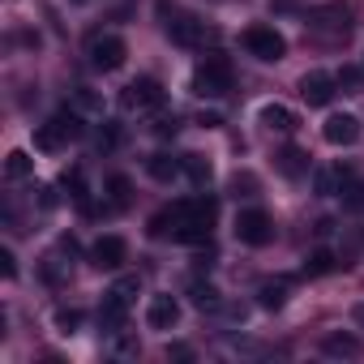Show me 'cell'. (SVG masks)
<instances>
[{
	"label": "cell",
	"instance_id": "52a82bcc",
	"mask_svg": "<svg viewBox=\"0 0 364 364\" xmlns=\"http://www.w3.org/2000/svg\"><path fill=\"white\" fill-rule=\"evenodd\" d=\"M124 257H129V245H124L120 236H99L95 249H90V262H95L99 270H120Z\"/></svg>",
	"mask_w": 364,
	"mask_h": 364
},
{
	"label": "cell",
	"instance_id": "f1b7e54d",
	"mask_svg": "<svg viewBox=\"0 0 364 364\" xmlns=\"http://www.w3.org/2000/svg\"><path fill=\"white\" fill-rule=\"evenodd\" d=\"M343 193H347V198H343V202H347V206H351V210H364V185H360V180H351V185H347V189H343Z\"/></svg>",
	"mask_w": 364,
	"mask_h": 364
},
{
	"label": "cell",
	"instance_id": "ac0fdd59",
	"mask_svg": "<svg viewBox=\"0 0 364 364\" xmlns=\"http://www.w3.org/2000/svg\"><path fill=\"white\" fill-rule=\"evenodd\" d=\"M65 141H69V133H65L56 120H48V124H39V129H35V146H39V150H48V154H52V150H60Z\"/></svg>",
	"mask_w": 364,
	"mask_h": 364
},
{
	"label": "cell",
	"instance_id": "f546056e",
	"mask_svg": "<svg viewBox=\"0 0 364 364\" xmlns=\"http://www.w3.org/2000/svg\"><path fill=\"white\" fill-rule=\"evenodd\" d=\"M176 129H180L176 116H159V120H154V133H159V137H176Z\"/></svg>",
	"mask_w": 364,
	"mask_h": 364
},
{
	"label": "cell",
	"instance_id": "83f0119b",
	"mask_svg": "<svg viewBox=\"0 0 364 364\" xmlns=\"http://www.w3.org/2000/svg\"><path fill=\"white\" fill-rule=\"evenodd\" d=\"M116 146H120V124L103 120V129H99V150H116Z\"/></svg>",
	"mask_w": 364,
	"mask_h": 364
},
{
	"label": "cell",
	"instance_id": "d4e9b609",
	"mask_svg": "<svg viewBox=\"0 0 364 364\" xmlns=\"http://www.w3.org/2000/svg\"><path fill=\"white\" fill-rule=\"evenodd\" d=\"M189 296H193V304H198V309H210V304H219V291H215L210 283H193V287H189Z\"/></svg>",
	"mask_w": 364,
	"mask_h": 364
},
{
	"label": "cell",
	"instance_id": "e0dca14e",
	"mask_svg": "<svg viewBox=\"0 0 364 364\" xmlns=\"http://www.w3.org/2000/svg\"><path fill=\"white\" fill-rule=\"evenodd\" d=\"M107 202H112V210H124L133 202V180L129 176H107Z\"/></svg>",
	"mask_w": 364,
	"mask_h": 364
},
{
	"label": "cell",
	"instance_id": "277c9868",
	"mask_svg": "<svg viewBox=\"0 0 364 364\" xmlns=\"http://www.w3.org/2000/svg\"><path fill=\"white\" fill-rule=\"evenodd\" d=\"M124 56H129V43H124L120 35H95V39H90V65H95V69L116 73V69L124 65Z\"/></svg>",
	"mask_w": 364,
	"mask_h": 364
},
{
	"label": "cell",
	"instance_id": "8fae6325",
	"mask_svg": "<svg viewBox=\"0 0 364 364\" xmlns=\"http://www.w3.org/2000/svg\"><path fill=\"white\" fill-rule=\"evenodd\" d=\"M176 321H180L176 296H150V304H146V326H150V330H171Z\"/></svg>",
	"mask_w": 364,
	"mask_h": 364
},
{
	"label": "cell",
	"instance_id": "484cf974",
	"mask_svg": "<svg viewBox=\"0 0 364 364\" xmlns=\"http://www.w3.org/2000/svg\"><path fill=\"white\" fill-rule=\"evenodd\" d=\"M77 326H82V313L77 309H56V330L60 334H77Z\"/></svg>",
	"mask_w": 364,
	"mask_h": 364
},
{
	"label": "cell",
	"instance_id": "1f68e13d",
	"mask_svg": "<svg viewBox=\"0 0 364 364\" xmlns=\"http://www.w3.org/2000/svg\"><path fill=\"white\" fill-rule=\"evenodd\" d=\"M77 103H82L86 112H99V107H103V103H99V95H95V90H86V86H77Z\"/></svg>",
	"mask_w": 364,
	"mask_h": 364
},
{
	"label": "cell",
	"instance_id": "603a6c76",
	"mask_svg": "<svg viewBox=\"0 0 364 364\" xmlns=\"http://www.w3.org/2000/svg\"><path fill=\"white\" fill-rule=\"evenodd\" d=\"M304 270H309V274H330V270H338V257H334L330 249H317V253L304 262Z\"/></svg>",
	"mask_w": 364,
	"mask_h": 364
},
{
	"label": "cell",
	"instance_id": "cb8c5ba5",
	"mask_svg": "<svg viewBox=\"0 0 364 364\" xmlns=\"http://www.w3.org/2000/svg\"><path fill=\"white\" fill-rule=\"evenodd\" d=\"M232 193H236V198H253V193H257V176H253V171H236V176H232Z\"/></svg>",
	"mask_w": 364,
	"mask_h": 364
},
{
	"label": "cell",
	"instance_id": "d6986e66",
	"mask_svg": "<svg viewBox=\"0 0 364 364\" xmlns=\"http://www.w3.org/2000/svg\"><path fill=\"white\" fill-rule=\"evenodd\" d=\"M283 300H287V279H270V283L257 287V304L262 309H283Z\"/></svg>",
	"mask_w": 364,
	"mask_h": 364
},
{
	"label": "cell",
	"instance_id": "9c48e42d",
	"mask_svg": "<svg viewBox=\"0 0 364 364\" xmlns=\"http://www.w3.org/2000/svg\"><path fill=\"white\" fill-rule=\"evenodd\" d=\"M321 133H326L330 146H355V137H360V120H355L351 112H338V116H330V120L321 124Z\"/></svg>",
	"mask_w": 364,
	"mask_h": 364
},
{
	"label": "cell",
	"instance_id": "44dd1931",
	"mask_svg": "<svg viewBox=\"0 0 364 364\" xmlns=\"http://www.w3.org/2000/svg\"><path fill=\"white\" fill-rule=\"evenodd\" d=\"M185 176L193 180V185H198V189H206L215 171H210V163H206L202 154H185Z\"/></svg>",
	"mask_w": 364,
	"mask_h": 364
},
{
	"label": "cell",
	"instance_id": "7402d4cb",
	"mask_svg": "<svg viewBox=\"0 0 364 364\" xmlns=\"http://www.w3.org/2000/svg\"><path fill=\"white\" fill-rule=\"evenodd\" d=\"M31 171H35V159H31L26 150H14V154L5 159V176H9V180H26Z\"/></svg>",
	"mask_w": 364,
	"mask_h": 364
},
{
	"label": "cell",
	"instance_id": "d590c367",
	"mask_svg": "<svg viewBox=\"0 0 364 364\" xmlns=\"http://www.w3.org/2000/svg\"><path fill=\"white\" fill-rule=\"evenodd\" d=\"M351 317H355V326H364V300H360V304L351 309Z\"/></svg>",
	"mask_w": 364,
	"mask_h": 364
},
{
	"label": "cell",
	"instance_id": "4fadbf2b",
	"mask_svg": "<svg viewBox=\"0 0 364 364\" xmlns=\"http://www.w3.org/2000/svg\"><path fill=\"white\" fill-rule=\"evenodd\" d=\"M262 124H266L270 133H283V137L300 129L296 112H291V107H283V103H266V107H262Z\"/></svg>",
	"mask_w": 364,
	"mask_h": 364
},
{
	"label": "cell",
	"instance_id": "e575fe53",
	"mask_svg": "<svg viewBox=\"0 0 364 364\" xmlns=\"http://www.w3.org/2000/svg\"><path fill=\"white\" fill-rule=\"evenodd\" d=\"M167 355H176V360H189V355H193V351H189V347H185V343H171V347H167Z\"/></svg>",
	"mask_w": 364,
	"mask_h": 364
},
{
	"label": "cell",
	"instance_id": "8d00e7d4",
	"mask_svg": "<svg viewBox=\"0 0 364 364\" xmlns=\"http://www.w3.org/2000/svg\"><path fill=\"white\" fill-rule=\"evenodd\" d=\"M77 5H86V0H77Z\"/></svg>",
	"mask_w": 364,
	"mask_h": 364
},
{
	"label": "cell",
	"instance_id": "30bf717a",
	"mask_svg": "<svg viewBox=\"0 0 364 364\" xmlns=\"http://www.w3.org/2000/svg\"><path fill=\"white\" fill-rule=\"evenodd\" d=\"M124 317H129V296H120L116 287L103 296V304H99V326L107 330V334H116V330H124Z\"/></svg>",
	"mask_w": 364,
	"mask_h": 364
},
{
	"label": "cell",
	"instance_id": "7a4b0ae2",
	"mask_svg": "<svg viewBox=\"0 0 364 364\" xmlns=\"http://www.w3.org/2000/svg\"><path fill=\"white\" fill-rule=\"evenodd\" d=\"M245 52L249 56H257V60H266V65H274V60H283L287 56V39L274 31V26H249L245 31Z\"/></svg>",
	"mask_w": 364,
	"mask_h": 364
},
{
	"label": "cell",
	"instance_id": "6da1fadb",
	"mask_svg": "<svg viewBox=\"0 0 364 364\" xmlns=\"http://www.w3.org/2000/svg\"><path fill=\"white\" fill-rule=\"evenodd\" d=\"M228 90H232V60L219 56V52L202 56L198 69H193V95H202V99H219V95H228Z\"/></svg>",
	"mask_w": 364,
	"mask_h": 364
},
{
	"label": "cell",
	"instance_id": "d6a6232c",
	"mask_svg": "<svg viewBox=\"0 0 364 364\" xmlns=\"http://www.w3.org/2000/svg\"><path fill=\"white\" fill-rule=\"evenodd\" d=\"M0 270H5V279H18V262L9 249H0Z\"/></svg>",
	"mask_w": 364,
	"mask_h": 364
},
{
	"label": "cell",
	"instance_id": "7c38bea8",
	"mask_svg": "<svg viewBox=\"0 0 364 364\" xmlns=\"http://www.w3.org/2000/svg\"><path fill=\"white\" fill-rule=\"evenodd\" d=\"M189 219V202H176V206H167V210H159L154 219H150V236L154 240H176V232H180V223Z\"/></svg>",
	"mask_w": 364,
	"mask_h": 364
},
{
	"label": "cell",
	"instance_id": "5b68a950",
	"mask_svg": "<svg viewBox=\"0 0 364 364\" xmlns=\"http://www.w3.org/2000/svg\"><path fill=\"white\" fill-rule=\"evenodd\" d=\"M300 95L309 99V107H326V103L338 95V77H334V73L313 69V73H304V77H300Z\"/></svg>",
	"mask_w": 364,
	"mask_h": 364
},
{
	"label": "cell",
	"instance_id": "2e32d148",
	"mask_svg": "<svg viewBox=\"0 0 364 364\" xmlns=\"http://www.w3.org/2000/svg\"><path fill=\"white\" fill-rule=\"evenodd\" d=\"M146 171L154 176V180H163V185H171V180L185 171V159H171V154H150L146 159Z\"/></svg>",
	"mask_w": 364,
	"mask_h": 364
},
{
	"label": "cell",
	"instance_id": "5bb4252c",
	"mask_svg": "<svg viewBox=\"0 0 364 364\" xmlns=\"http://www.w3.org/2000/svg\"><path fill=\"white\" fill-rule=\"evenodd\" d=\"M274 163H279V171H283L287 180H300V176H309V167H313L300 146H283V150L274 154Z\"/></svg>",
	"mask_w": 364,
	"mask_h": 364
},
{
	"label": "cell",
	"instance_id": "ba28073f",
	"mask_svg": "<svg viewBox=\"0 0 364 364\" xmlns=\"http://www.w3.org/2000/svg\"><path fill=\"white\" fill-rule=\"evenodd\" d=\"M167 35H171L180 48H198L210 31H206V22H198V18H189V14H176V18L167 22Z\"/></svg>",
	"mask_w": 364,
	"mask_h": 364
},
{
	"label": "cell",
	"instance_id": "4316f807",
	"mask_svg": "<svg viewBox=\"0 0 364 364\" xmlns=\"http://www.w3.org/2000/svg\"><path fill=\"white\" fill-rule=\"evenodd\" d=\"M52 120H56V124L69 133V141H73V137H82V116H77V112H56Z\"/></svg>",
	"mask_w": 364,
	"mask_h": 364
},
{
	"label": "cell",
	"instance_id": "8992f818",
	"mask_svg": "<svg viewBox=\"0 0 364 364\" xmlns=\"http://www.w3.org/2000/svg\"><path fill=\"white\" fill-rule=\"evenodd\" d=\"M124 107H137V112H159L163 107V86L154 77H137L124 86Z\"/></svg>",
	"mask_w": 364,
	"mask_h": 364
},
{
	"label": "cell",
	"instance_id": "3957f363",
	"mask_svg": "<svg viewBox=\"0 0 364 364\" xmlns=\"http://www.w3.org/2000/svg\"><path fill=\"white\" fill-rule=\"evenodd\" d=\"M236 240L240 245H253V249H262V245H270L274 240V219L266 215V210H240L236 215Z\"/></svg>",
	"mask_w": 364,
	"mask_h": 364
},
{
	"label": "cell",
	"instance_id": "4dcf8cb0",
	"mask_svg": "<svg viewBox=\"0 0 364 364\" xmlns=\"http://www.w3.org/2000/svg\"><path fill=\"white\" fill-rule=\"evenodd\" d=\"M360 82H364V73H360V69H351V65H347V69L338 73V86H347V90H355Z\"/></svg>",
	"mask_w": 364,
	"mask_h": 364
},
{
	"label": "cell",
	"instance_id": "9a60e30c",
	"mask_svg": "<svg viewBox=\"0 0 364 364\" xmlns=\"http://www.w3.org/2000/svg\"><path fill=\"white\" fill-rule=\"evenodd\" d=\"M321 351H326V355H338V360H355L364 347H360V338H355V334L334 330V334H326V338H321Z\"/></svg>",
	"mask_w": 364,
	"mask_h": 364
},
{
	"label": "cell",
	"instance_id": "836d02e7",
	"mask_svg": "<svg viewBox=\"0 0 364 364\" xmlns=\"http://www.w3.org/2000/svg\"><path fill=\"white\" fill-rule=\"evenodd\" d=\"M198 124H202V129H219V124H223V116H219V112H202V116H198Z\"/></svg>",
	"mask_w": 364,
	"mask_h": 364
},
{
	"label": "cell",
	"instance_id": "ffe728a7",
	"mask_svg": "<svg viewBox=\"0 0 364 364\" xmlns=\"http://www.w3.org/2000/svg\"><path fill=\"white\" fill-rule=\"evenodd\" d=\"M351 180V167H330V171H317V193H343L338 185H347Z\"/></svg>",
	"mask_w": 364,
	"mask_h": 364
}]
</instances>
